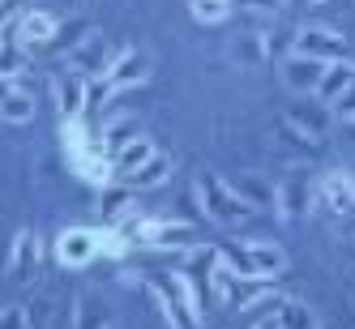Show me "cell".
Here are the masks:
<instances>
[{
	"label": "cell",
	"mask_w": 355,
	"mask_h": 329,
	"mask_svg": "<svg viewBox=\"0 0 355 329\" xmlns=\"http://www.w3.org/2000/svg\"><path fill=\"white\" fill-rule=\"evenodd\" d=\"M218 261L232 269L244 283H266V278H278L287 269V257L278 244L266 240H236V244H223L218 248Z\"/></svg>",
	"instance_id": "cell-1"
},
{
	"label": "cell",
	"mask_w": 355,
	"mask_h": 329,
	"mask_svg": "<svg viewBox=\"0 0 355 329\" xmlns=\"http://www.w3.org/2000/svg\"><path fill=\"white\" fill-rule=\"evenodd\" d=\"M193 188H197V201H201V214H206L214 226H240V222H248L257 214L218 171H197Z\"/></svg>",
	"instance_id": "cell-2"
},
{
	"label": "cell",
	"mask_w": 355,
	"mask_h": 329,
	"mask_svg": "<svg viewBox=\"0 0 355 329\" xmlns=\"http://www.w3.org/2000/svg\"><path fill=\"white\" fill-rule=\"evenodd\" d=\"M146 287L155 295L167 329H201V299H197V287L184 274H167L163 283H150L146 278Z\"/></svg>",
	"instance_id": "cell-3"
},
{
	"label": "cell",
	"mask_w": 355,
	"mask_h": 329,
	"mask_svg": "<svg viewBox=\"0 0 355 329\" xmlns=\"http://www.w3.org/2000/svg\"><path fill=\"white\" fill-rule=\"evenodd\" d=\"M141 244L150 248H167V252H193L197 248V231L189 222H163V218H141L137 231H133Z\"/></svg>",
	"instance_id": "cell-4"
},
{
	"label": "cell",
	"mask_w": 355,
	"mask_h": 329,
	"mask_svg": "<svg viewBox=\"0 0 355 329\" xmlns=\"http://www.w3.org/2000/svg\"><path fill=\"white\" fill-rule=\"evenodd\" d=\"M291 52L295 56H313L321 64H334V60H347V39L338 30H329V26H304L291 43Z\"/></svg>",
	"instance_id": "cell-5"
},
{
	"label": "cell",
	"mask_w": 355,
	"mask_h": 329,
	"mask_svg": "<svg viewBox=\"0 0 355 329\" xmlns=\"http://www.w3.org/2000/svg\"><path fill=\"white\" fill-rule=\"evenodd\" d=\"M150 78V56L137 52V47H120V52H112V64L103 73V82L112 90H133Z\"/></svg>",
	"instance_id": "cell-6"
},
{
	"label": "cell",
	"mask_w": 355,
	"mask_h": 329,
	"mask_svg": "<svg viewBox=\"0 0 355 329\" xmlns=\"http://www.w3.org/2000/svg\"><path fill=\"white\" fill-rule=\"evenodd\" d=\"M107 64H112V47L98 30H86V39L69 52V69L82 73V78H103Z\"/></svg>",
	"instance_id": "cell-7"
},
{
	"label": "cell",
	"mask_w": 355,
	"mask_h": 329,
	"mask_svg": "<svg viewBox=\"0 0 355 329\" xmlns=\"http://www.w3.org/2000/svg\"><path fill=\"white\" fill-rule=\"evenodd\" d=\"M39 261H43V240H39V235L31 231V226H26V231H17V235H13V252H9V278H13L17 287H26L31 278L39 274Z\"/></svg>",
	"instance_id": "cell-8"
},
{
	"label": "cell",
	"mask_w": 355,
	"mask_h": 329,
	"mask_svg": "<svg viewBox=\"0 0 355 329\" xmlns=\"http://www.w3.org/2000/svg\"><path fill=\"white\" fill-rule=\"evenodd\" d=\"M274 210H278V218H283V222L304 218V214L313 210V184L304 180L300 171H295V175H287V180L274 188Z\"/></svg>",
	"instance_id": "cell-9"
},
{
	"label": "cell",
	"mask_w": 355,
	"mask_h": 329,
	"mask_svg": "<svg viewBox=\"0 0 355 329\" xmlns=\"http://www.w3.org/2000/svg\"><path fill=\"white\" fill-rule=\"evenodd\" d=\"M56 257H60V265H69V269L90 265V261L98 257V235L90 231V226H69V231L56 240Z\"/></svg>",
	"instance_id": "cell-10"
},
{
	"label": "cell",
	"mask_w": 355,
	"mask_h": 329,
	"mask_svg": "<svg viewBox=\"0 0 355 329\" xmlns=\"http://www.w3.org/2000/svg\"><path fill=\"white\" fill-rule=\"evenodd\" d=\"M86 82L90 78H82V73H73V69H64V73L52 78V98H56V107H60L64 120H82V112H86Z\"/></svg>",
	"instance_id": "cell-11"
},
{
	"label": "cell",
	"mask_w": 355,
	"mask_h": 329,
	"mask_svg": "<svg viewBox=\"0 0 355 329\" xmlns=\"http://www.w3.org/2000/svg\"><path fill=\"white\" fill-rule=\"evenodd\" d=\"M133 206H137L133 188H124V184L98 188V222H103V226H124L133 218Z\"/></svg>",
	"instance_id": "cell-12"
},
{
	"label": "cell",
	"mask_w": 355,
	"mask_h": 329,
	"mask_svg": "<svg viewBox=\"0 0 355 329\" xmlns=\"http://www.w3.org/2000/svg\"><path fill=\"white\" fill-rule=\"evenodd\" d=\"M321 73H325V64L321 60H313V56H283V64H278V78H283V86L287 90H295V94H304V90H317V82H321Z\"/></svg>",
	"instance_id": "cell-13"
},
{
	"label": "cell",
	"mask_w": 355,
	"mask_h": 329,
	"mask_svg": "<svg viewBox=\"0 0 355 329\" xmlns=\"http://www.w3.org/2000/svg\"><path fill=\"white\" fill-rule=\"evenodd\" d=\"M317 193H321V201H325V210L338 214V218L355 210V180H351L347 171H329L325 180L317 184Z\"/></svg>",
	"instance_id": "cell-14"
},
{
	"label": "cell",
	"mask_w": 355,
	"mask_h": 329,
	"mask_svg": "<svg viewBox=\"0 0 355 329\" xmlns=\"http://www.w3.org/2000/svg\"><path fill=\"white\" fill-rule=\"evenodd\" d=\"M56 35H60V21L47 13V9H31V13H21V17H17V39H21V47L52 43Z\"/></svg>",
	"instance_id": "cell-15"
},
{
	"label": "cell",
	"mask_w": 355,
	"mask_h": 329,
	"mask_svg": "<svg viewBox=\"0 0 355 329\" xmlns=\"http://www.w3.org/2000/svg\"><path fill=\"white\" fill-rule=\"evenodd\" d=\"M287 124H291L300 137H309L317 145L325 137V129H329V112H325V103H295L287 112Z\"/></svg>",
	"instance_id": "cell-16"
},
{
	"label": "cell",
	"mask_w": 355,
	"mask_h": 329,
	"mask_svg": "<svg viewBox=\"0 0 355 329\" xmlns=\"http://www.w3.org/2000/svg\"><path fill=\"white\" fill-rule=\"evenodd\" d=\"M0 120L5 124H31L35 120V98L17 82H0Z\"/></svg>",
	"instance_id": "cell-17"
},
{
	"label": "cell",
	"mask_w": 355,
	"mask_h": 329,
	"mask_svg": "<svg viewBox=\"0 0 355 329\" xmlns=\"http://www.w3.org/2000/svg\"><path fill=\"white\" fill-rule=\"evenodd\" d=\"M351 82H355V64H351V60H334V64H325L321 82H317V90H313V94H317V103H325V107H329V103H334V98H338Z\"/></svg>",
	"instance_id": "cell-18"
},
{
	"label": "cell",
	"mask_w": 355,
	"mask_h": 329,
	"mask_svg": "<svg viewBox=\"0 0 355 329\" xmlns=\"http://www.w3.org/2000/svg\"><path fill=\"white\" fill-rule=\"evenodd\" d=\"M155 154H159V145H155V141H150V137L141 133V137H133V141L124 145V150H116V154H112V171H116L120 180H124V175H133V171H137L146 159H155Z\"/></svg>",
	"instance_id": "cell-19"
},
{
	"label": "cell",
	"mask_w": 355,
	"mask_h": 329,
	"mask_svg": "<svg viewBox=\"0 0 355 329\" xmlns=\"http://www.w3.org/2000/svg\"><path fill=\"white\" fill-rule=\"evenodd\" d=\"M171 180V159L167 154H155V159H146L133 175H124V188H133V193H146V188H159Z\"/></svg>",
	"instance_id": "cell-20"
},
{
	"label": "cell",
	"mask_w": 355,
	"mask_h": 329,
	"mask_svg": "<svg viewBox=\"0 0 355 329\" xmlns=\"http://www.w3.org/2000/svg\"><path fill=\"white\" fill-rule=\"evenodd\" d=\"M227 184H232L252 210H270L274 206V188L261 180V175H236V180H227Z\"/></svg>",
	"instance_id": "cell-21"
},
{
	"label": "cell",
	"mask_w": 355,
	"mask_h": 329,
	"mask_svg": "<svg viewBox=\"0 0 355 329\" xmlns=\"http://www.w3.org/2000/svg\"><path fill=\"white\" fill-rule=\"evenodd\" d=\"M112 321H107V308L98 303L90 291L86 295H78V303H73V329H107Z\"/></svg>",
	"instance_id": "cell-22"
},
{
	"label": "cell",
	"mask_w": 355,
	"mask_h": 329,
	"mask_svg": "<svg viewBox=\"0 0 355 329\" xmlns=\"http://www.w3.org/2000/svg\"><path fill=\"white\" fill-rule=\"evenodd\" d=\"M274 321H278V329H321L317 312L309 308V303H300V299H283Z\"/></svg>",
	"instance_id": "cell-23"
},
{
	"label": "cell",
	"mask_w": 355,
	"mask_h": 329,
	"mask_svg": "<svg viewBox=\"0 0 355 329\" xmlns=\"http://www.w3.org/2000/svg\"><path fill=\"white\" fill-rule=\"evenodd\" d=\"M210 291H214V299L223 308H236V274L218 261V252L210 257Z\"/></svg>",
	"instance_id": "cell-24"
},
{
	"label": "cell",
	"mask_w": 355,
	"mask_h": 329,
	"mask_svg": "<svg viewBox=\"0 0 355 329\" xmlns=\"http://www.w3.org/2000/svg\"><path fill=\"white\" fill-rule=\"evenodd\" d=\"M232 9H236V0H189V13L201 26H218V21L232 17Z\"/></svg>",
	"instance_id": "cell-25"
},
{
	"label": "cell",
	"mask_w": 355,
	"mask_h": 329,
	"mask_svg": "<svg viewBox=\"0 0 355 329\" xmlns=\"http://www.w3.org/2000/svg\"><path fill=\"white\" fill-rule=\"evenodd\" d=\"M133 137H141V129H137V120H116V124H107L103 133H98V141H103V150H107V159L116 154V150H124Z\"/></svg>",
	"instance_id": "cell-26"
},
{
	"label": "cell",
	"mask_w": 355,
	"mask_h": 329,
	"mask_svg": "<svg viewBox=\"0 0 355 329\" xmlns=\"http://www.w3.org/2000/svg\"><path fill=\"white\" fill-rule=\"evenodd\" d=\"M98 257H124L133 248V235H124V226H98Z\"/></svg>",
	"instance_id": "cell-27"
},
{
	"label": "cell",
	"mask_w": 355,
	"mask_h": 329,
	"mask_svg": "<svg viewBox=\"0 0 355 329\" xmlns=\"http://www.w3.org/2000/svg\"><path fill=\"white\" fill-rule=\"evenodd\" d=\"M266 52H270V39H266V35H240V39L232 43V56H236L240 64H257Z\"/></svg>",
	"instance_id": "cell-28"
},
{
	"label": "cell",
	"mask_w": 355,
	"mask_h": 329,
	"mask_svg": "<svg viewBox=\"0 0 355 329\" xmlns=\"http://www.w3.org/2000/svg\"><path fill=\"white\" fill-rule=\"evenodd\" d=\"M283 299H287V295L278 291V287H257V291H248L244 299H236V308H240V312H252V308H266V303H270V308H278Z\"/></svg>",
	"instance_id": "cell-29"
},
{
	"label": "cell",
	"mask_w": 355,
	"mask_h": 329,
	"mask_svg": "<svg viewBox=\"0 0 355 329\" xmlns=\"http://www.w3.org/2000/svg\"><path fill=\"white\" fill-rule=\"evenodd\" d=\"M112 94H116V90H112L103 78H90V82H86V107H90V112L107 107V103H112Z\"/></svg>",
	"instance_id": "cell-30"
},
{
	"label": "cell",
	"mask_w": 355,
	"mask_h": 329,
	"mask_svg": "<svg viewBox=\"0 0 355 329\" xmlns=\"http://www.w3.org/2000/svg\"><path fill=\"white\" fill-rule=\"evenodd\" d=\"M21 73H26V56L13 52V47H5V52H0V82H13V78H21Z\"/></svg>",
	"instance_id": "cell-31"
},
{
	"label": "cell",
	"mask_w": 355,
	"mask_h": 329,
	"mask_svg": "<svg viewBox=\"0 0 355 329\" xmlns=\"http://www.w3.org/2000/svg\"><path fill=\"white\" fill-rule=\"evenodd\" d=\"M329 112H334L338 120H347V124H355V82L334 98V103H329Z\"/></svg>",
	"instance_id": "cell-32"
},
{
	"label": "cell",
	"mask_w": 355,
	"mask_h": 329,
	"mask_svg": "<svg viewBox=\"0 0 355 329\" xmlns=\"http://www.w3.org/2000/svg\"><path fill=\"white\" fill-rule=\"evenodd\" d=\"M0 329H31V312L21 308V303H9V308H0Z\"/></svg>",
	"instance_id": "cell-33"
},
{
	"label": "cell",
	"mask_w": 355,
	"mask_h": 329,
	"mask_svg": "<svg viewBox=\"0 0 355 329\" xmlns=\"http://www.w3.org/2000/svg\"><path fill=\"white\" fill-rule=\"evenodd\" d=\"M244 9H252V13H278V5H283V0H240Z\"/></svg>",
	"instance_id": "cell-34"
},
{
	"label": "cell",
	"mask_w": 355,
	"mask_h": 329,
	"mask_svg": "<svg viewBox=\"0 0 355 329\" xmlns=\"http://www.w3.org/2000/svg\"><path fill=\"white\" fill-rule=\"evenodd\" d=\"M21 13H17V5H13V0H0V30H5L9 26V21H17Z\"/></svg>",
	"instance_id": "cell-35"
},
{
	"label": "cell",
	"mask_w": 355,
	"mask_h": 329,
	"mask_svg": "<svg viewBox=\"0 0 355 329\" xmlns=\"http://www.w3.org/2000/svg\"><path fill=\"white\" fill-rule=\"evenodd\" d=\"M248 329H278V321H274V317H261V321H252Z\"/></svg>",
	"instance_id": "cell-36"
},
{
	"label": "cell",
	"mask_w": 355,
	"mask_h": 329,
	"mask_svg": "<svg viewBox=\"0 0 355 329\" xmlns=\"http://www.w3.org/2000/svg\"><path fill=\"white\" fill-rule=\"evenodd\" d=\"M78 5H86V9H90V5H98V0H78Z\"/></svg>",
	"instance_id": "cell-37"
},
{
	"label": "cell",
	"mask_w": 355,
	"mask_h": 329,
	"mask_svg": "<svg viewBox=\"0 0 355 329\" xmlns=\"http://www.w3.org/2000/svg\"><path fill=\"white\" fill-rule=\"evenodd\" d=\"M0 52H5V30H0Z\"/></svg>",
	"instance_id": "cell-38"
},
{
	"label": "cell",
	"mask_w": 355,
	"mask_h": 329,
	"mask_svg": "<svg viewBox=\"0 0 355 329\" xmlns=\"http://www.w3.org/2000/svg\"><path fill=\"white\" fill-rule=\"evenodd\" d=\"M107 329H116V325H107Z\"/></svg>",
	"instance_id": "cell-39"
}]
</instances>
